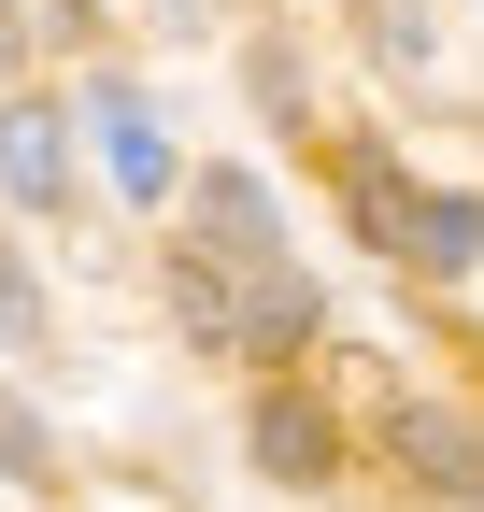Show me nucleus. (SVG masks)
<instances>
[{
    "label": "nucleus",
    "instance_id": "1",
    "mask_svg": "<svg viewBox=\"0 0 484 512\" xmlns=\"http://www.w3.org/2000/svg\"><path fill=\"white\" fill-rule=\"evenodd\" d=\"M200 242L214 256H257V271H285V214L257 171H200Z\"/></svg>",
    "mask_w": 484,
    "mask_h": 512
},
{
    "label": "nucleus",
    "instance_id": "2",
    "mask_svg": "<svg viewBox=\"0 0 484 512\" xmlns=\"http://www.w3.org/2000/svg\"><path fill=\"white\" fill-rule=\"evenodd\" d=\"M385 441H399V470H413V484H442V498H484V441H470V413L413 399V413H399Z\"/></svg>",
    "mask_w": 484,
    "mask_h": 512
},
{
    "label": "nucleus",
    "instance_id": "3",
    "mask_svg": "<svg viewBox=\"0 0 484 512\" xmlns=\"http://www.w3.org/2000/svg\"><path fill=\"white\" fill-rule=\"evenodd\" d=\"M0 185H15V200H72V128H57L43 100H0Z\"/></svg>",
    "mask_w": 484,
    "mask_h": 512
},
{
    "label": "nucleus",
    "instance_id": "4",
    "mask_svg": "<svg viewBox=\"0 0 484 512\" xmlns=\"http://www.w3.org/2000/svg\"><path fill=\"white\" fill-rule=\"evenodd\" d=\"M342 200H356V228H371L385 256H413V228H428V200H413V171L385 143H342Z\"/></svg>",
    "mask_w": 484,
    "mask_h": 512
},
{
    "label": "nucleus",
    "instance_id": "5",
    "mask_svg": "<svg viewBox=\"0 0 484 512\" xmlns=\"http://www.w3.org/2000/svg\"><path fill=\"white\" fill-rule=\"evenodd\" d=\"M100 157H114V185H129V200H171V143H157L143 86H100Z\"/></svg>",
    "mask_w": 484,
    "mask_h": 512
},
{
    "label": "nucleus",
    "instance_id": "6",
    "mask_svg": "<svg viewBox=\"0 0 484 512\" xmlns=\"http://www.w3.org/2000/svg\"><path fill=\"white\" fill-rule=\"evenodd\" d=\"M314 328H328V299L299 285V271H257V313H242V356H314Z\"/></svg>",
    "mask_w": 484,
    "mask_h": 512
},
{
    "label": "nucleus",
    "instance_id": "7",
    "mask_svg": "<svg viewBox=\"0 0 484 512\" xmlns=\"http://www.w3.org/2000/svg\"><path fill=\"white\" fill-rule=\"evenodd\" d=\"M257 470L271 484H328V413L314 399H257Z\"/></svg>",
    "mask_w": 484,
    "mask_h": 512
},
{
    "label": "nucleus",
    "instance_id": "8",
    "mask_svg": "<svg viewBox=\"0 0 484 512\" xmlns=\"http://www.w3.org/2000/svg\"><path fill=\"white\" fill-rule=\"evenodd\" d=\"M171 313H186V342H242V313H257V299H242L214 256H171Z\"/></svg>",
    "mask_w": 484,
    "mask_h": 512
},
{
    "label": "nucleus",
    "instance_id": "9",
    "mask_svg": "<svg viewBox=\"0 0 484 512\" xmlns=\"http://www.w3.org/2000/svg\"><path fill=\"white\" fill-rule=\"evenodd\" d=\"M43 43H86V0H0V86H15Z\"/></svg>",
    "mask_w": 484,
    "mask_h": 512
},
{
    "label": "nucleus",
    "instance_id": "10",
    "mask_svg": "<svg viewBox=\"0 0 484 512\" xmlns=\"http://www.w3.org/2000/svg\"><path fill=\"white\" fill-rule=\"evenodd\" d=\"M484 256V214L470 200H428V228H413V271H470Z\"/></svg>",
    "mask_w": 484,
    "mask_h": 512
},
{
    "label": "nucleus",
    "instance_id": "11",
    "mask_svg": "<svg viewBox=\"0 0 484 512\" xmlns=\"http://www.w3.org/2000/svg\"><path fill=\"white\" fill-rule=\"evenodd\" d=\"M371 57L385 72H428V0H371Z\"/></svg>",
    "mask_w": 484,
    "mask_h": 512
},
{
    "label": "nucleus",
    "instance_id": "12",
    "mask_svg": "<svg viewBox=\"0 0 484 512\" xmlns=\"http://www.w3.org/2000/svg\"><path fill=\"white\" fill-rule=\"evenodd\" d=\"M43 470H57V441H43L15 399H0V484H43Z\"/></svg>",
    "mask_w": 484,
    "mask_h": 512
},
{
    "label": "nucleus",
    "instance_id": "13",
    "mask_svg": "<svg viewBox=\"0 0 484 512\" xmlns=\"http://www.w3.org/2000/svg\"><path fill=\"white\" fill-rule=\"evenodd\" d=\"M29 342H43V299H29L15 256H0V356H29Z\"/></svg>",
    "mask_w": 484,
    "mask_h": 512
}]
</instances>
